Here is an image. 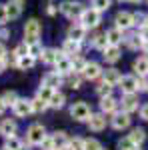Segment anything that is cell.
I'll return each instance as SVG.
<instances>
[{
    "instance_id": "39",
    "label": "cell",
    "mask_w": 148,
    "mask_h": 150,
    "mask_svg": "<svg viewBox=\"0 0 148 150\" xmlns=\"http://www.w3.org/2000/svg\"><path fill=\"white\" fill-rule=\"evenodd\" d=\"M42 50H44V48L40 46V42H32V44H28V54L34 56V58L42 56Z\"/></svg>"
},
{
    "instance_id": "50",
    "label": "cell",
    "mask_w": 148,
    "mask_h": 150,
    "mask_svg": "<svg viewBox=\"0 0 148 150\" xmlns=\"http://www.w3.org/2000/svg\"><path fill=\"white\" fill-rule=\"evenodd\" d=\"M138 34H140V38H142L144 42H148V26H144V28H140V32H138Z\"/></svg>"
},
{
    "instance_id": "36",
    "label": "cell",
    "mask_w": 148,
    "mask_h": 150,
    "mask_svg": "<svg viewBox=\"0 0 148 150\" xmlns=\"http://www.w3.org/2000/svg\"><path fill=\"white\" fill-rule=\"evenodd\" d=\"M102 146H100V142L96 138H86L82 140V150H100Z\"/></svg>"
},
{
    "instance_id": "46",
    "label": "cell",
    "mask_w": 148,
    "mask_h": 150,
    "mask_svg": "<svg viewBox=\"0 0 148 150\" xmlns=\"http://www.w3.org/2000/svg\"><path fill=\"white\" fill-rule=\"evenodd\" d=\"M8 22V16H6V8L4 6H0V28L4 26V24Z\"/></svg>"
},
{
    "instance_id": "29",
    "label": "cell",
    "mask_w": 148,
    "mask_h": 150,
    "mask_svg": "<svg viewBox=\"0 0 148 150\" xmlns=\"http://www.w3.org/2000/svg\"><path fill=\"white\" fill-rule=\"evenodd\" d=\"M66 84H68V88H72V90H78L80 84H82V74H78V72H70L68 76H66Z\"/></svg>"
},
{
    "instance_id": "48",
    "label": "cell",
    "mask_w": 148,
    "mask_h": 150,
    "mask_svg": "<svg viewBox=\"0 0 148 150\" xmlns=\"http://www.w3.org/2000/svg\"><path fill=\"white\" fill-rule=\"evenodd\" d=\"M46 12H48L50 16H54V14L58 12V4H54V2H50V4H48V8H46Z\"/></svg>"
},
{
    "instance_id": "7",
    "label": "cell",
    "mask_w": 148,
    "mask_h": 150,
    "mask_svg": "<svg viewBox=\"0 0 148 150\" xmlns=\"http://www.w3.org/2000/svg\"><path fill=\"white\" fill-rule=\"evenodd\" d=\"M118 86H120V90L124 94H134L138 90V80L136 76H120V82H118Z\"/></svg>"
},
{
    "instance_id": "59",
    "label": "cell",
    "mask_w": 148,
    "mask_h": 150,
    "mask_svg": "<svg viewBox=\"0 0 148 150\" xmlns=\"http://www.w3.org/2000/svg\"><path fill=\"white\" fill-rule=\"evenodd\" d=\"M100 150H104V148H100Z\"/></svg>"
},
{
    "instance_id": "33",
    "label": "cell",
    "mask_w": 148,
    "mask_h": 150,
    "mask_svg": "<svg viewBox=\"0 0 148 150\" xmlns=\"http://www.w3.org/2000/svg\"><path fill=\"white\" fill-rule=\"evenodd\" d=\"M30 104H32V112H36V114L44 112L46 108H48V102H46V100H42V98H38V96H36L34 100H30Z\"/></svg>"
},
{
    "instance_id": "15",
    "label": "cell",
    "mask_w": 148,
    "mask_h": 150,
    "mask_svg": "<svg viewBox=\"0 0 148 150\" xmlns=\"http://www.w3.org/2000/svg\"><path fill=\"white\" fill-rule=\"evenodd\" d=\"M86 38V28L82 24H72L68 28V40H74V42H82Z\"/></svg>"
},
{
    "instance_id": "45",
    "label": "cell",
    "mask_w": 148,
    "mask_h": 150,
    "mask_svg": "<svg viewBox=\"0 0 148 150\" xmlns=\"http://www.w3.org/2000/svg\"><path fill=\"white\" fill-rule=\"evenodd\" d=\"M138 90H148V76H140V80H138Z\"/></svg>"
},
{
    "instance_id": "25",
    "label": "cell",
    "mask_w": 148,
    "mask_h": 150,
    "mask_svg": "<svg viewBox=\"0 0 148 150\" xmlns=\"http://www.w3.org/2000/svg\"><path fill=\"white\" fill-rule=\"evenodd\" d=\"M102 74H104V82H108L110 86H116L120 82V72L116 68H108V70H104Z\"/></svg>"
},
{
    "instance_id": "57",
    "label": "cell",
    "mask_w": 148,
    "mask_h": 150,
    "mask_svg": "<svg viewBox=\"0 0 148 150\" xmlns=\"http://www.w3.org/2000/svg\"><path fill=\"white\" fill-rule=\"evenodd\" d=\"M20 150H28V148H24V146H22V148H20Z\"/></svg>"
},
{
    "instance_id": "37",
    "label": "cell",
    "mask_w": 148,
    "mask_h": 150,
    "mask_svg": "<svg viewBox=\"0 0 148 150\" xmlns=\"http://www.w3.org/2000/svg\"><path fill=\"white\" fill-rule=\"evenodd\" d=\"M2 100H4L6 106H14V102L18 100V94L14 92V90H6V92L2 94Z\"/></svg>"
},
{
    "instance_id": "14",
    "label": "cell",
    "mask_w": 148,
    "mask_h": 150,
    "mask_svg": "<svg viewBox=\"0 0 148 150\" xmlns=\"http://www.w3.org/2000/svg\"><path fill=\"white\" fill-rule=\"evenodd\" d=\"M54 66H56L58 74H66V76H68L70 72H72V58L66 56V54H62V56L56 60V64H54Z\"/></svg>"
},
{
    "instance_id": "41",
    "label": "cell",
    "mask_w": 148,
    "mask_h": 150,
    "mask_svg": "<svg viewBox=\"0 0 148 150\" xmlns=\"http://www.w3.org/2000/svg\"><path fill=\"white\" fill-rule=\"evenodd\" d=\"M92 8H96L98 12H104L110 8V0H92Z\"/></svg>"
},
{
    "instance_id": "12",
    "label": "cell",
    "mask_w": 148,
    "mask_h": 150,
    "mask_svg": "<svg viewBox=\"0 0 148 150\" xmlns=\"http://www.w3.org/2000/svg\"><path fill=\"white\" fill-rule=\"evenodd\" d=\"M4 8H6V16L10 20H16L22 14V0H10L8 4H4Z\"/></svg>"
},
{
    "instance_id": "58",
    "label": "cell",
    "mask_w": 148,
    "mask_h": 150,
    "mask_svg": "<svg viewBox=\"0 0 148 150\" xmlns=\"http://www.w3.org/2000/svg\"><path fill=\"white\" fill-rule=\"evenodd\" d=\"M132 2H140V0H132Z\"/></svg>"
},
{
    "instance_id": "35",
    "label": "cell",
    "mask_w": 148,
    "mask_h": 150,
    "mask_svg": "<svg viewBox=\"0 0 148 150\" xmlns=\"http://www.w3.org/2000/svg\"><path fill=\"white\" fill-rule=\"evenodd\" d=\"M86 64H88V62H86L82 56H74V58H72V72L82 74V70L86 68Z\"/></svg>"
},
{
    "instance_id": "24",
    "label": "cell",
    "mask_w": 148,
    "mask_h": 150,
    "mask_svg": "<svg viewBox=\"0 0 148 150\" xmlns=\"http://www.w3.org/2000/svg\"><path fill=\"white\" fill-rule=\"evenodd\" d=\"M34 64H36V58L30 56V54H26V56L16 60V68L18 70H30V68H34Z\"/></svg>"
},
{
    "instance_id": "44",
    "label": "cell",
    "mask_w": 148,
    "mask_h": 150,
    "mask_svg": "<svg viewBox=\"0 0 148 150\" xmlns=\"http://www.w3.org/2000/svg\"><path fill=\"white\" fill-rule=\"evenodd\" d=\"M66 150H82V138H72V140H68Z\"/></svg>"
},
{
    "instance_id": "6",
    "label": "cell",
    "mask_w": 148,
    "mask_h": 150,
    "mask_svg": "<svg viewBox=\"0 0 148 150\" xmlns=\"http://www.w3.org/2000/svg\"><path fill=\"white\" fill-rule=\"evenodd\" d=\"M12 110H14V114L18 116V118H26L28 114H32V104L26 98H18L14 102V106H12Z\"/></svg>"
},
{
    "instance_id": "2",
    "label": "cell",
    "mask_w": 148,
    "mask_h": 150,
    "mask_svg": "<svg viewBox=\"0 0 148 150\" xmlns=\"http://www.w3.org/2000/svg\"><path fill=\"white\" fill-rule=\"evenodd\" d=\"M40 32H42V26H40V22H38L36 18H30L28 22L24 24V38H26V44L38 42Z\"/></svg>"
},
{
    "instance_id": "16",
    "label": "cell",
    "mask_w": 148,
    "mask_h": 150,
    "mask_svg": "<svg viewBox=\"0 0 148 150\" xmlns=\"http://www.w3.org/2000/svg\"><path fill=\"white\" fill-rule=\"evenodd\" d=\"M42 84L48 86V88H52V90H58V86L62 84V74H58L56 70L54 72H48L44 78H42Z\"/></svg>"
},
{
    "instance_id": "43",
    "label": "cell",
    "mask_w": 148,
    "mask_h": 150,
    "mask_svg": "<svg viewBox=\"0 0 148 150\" xmlns=\"http://www.w3.org/2000/svg\"><path fill=\"white\" fill-rule=\"evenodd\" d=\"M134 24H138L140 28L148 26V16H146V14H142V12H136V14H134Z\"/></svg>"
},
{
    "instance_id": "13",
    "label": "cell",
    "mask_w": 148,
    "mask_h": 150,
    "mask_svg": "<svg viewBox=\"0 0 148 150\" xmlns=\"http://www.w3.org/2000/svg\"><path fill=\"white\" fill-rule=\"evenodd\" d=\"M88 128L90 130H94V132H100V130H104L106 128V114H92L90 118H88Z\"/></svg>"
},
{
    "instance_id": "23",
    "label": "cell",
    "mask_w": 148,
    "mask_h": 150,
    "mask_svg": "<svg viewBox=\"0 0 148 150\" xmlns=\"http://www.w3.org/2000/svg\"><path fill=\"white\" fill-rule=\"evenodd\" d=\"M52 144H54V150H66V146H68V136L64 132H54L52 134Z\"/></svg>"
},
{
    "instance_id": "56",
    "label": "cell",
    "mask_w": 148,
    "mask_h": 150,
    "mask_svg": "<svg viewBox=\"0 0 148 150\" xmlns=\"http://www.w3.org/2000/svg\"><path fill=\"white\" fill-rule=\"evenodd\" d=\"M120 2H132V0H120Z\"/></svg>"
},
{
    "instance_id": "51",
    "label": "cell",
    "mask_w": 148,
    "mask_h": 150,
    "mask_svg": "<svg viewBox=\"0 0 148 150\" xmlns=\"http://www.w3.org/2000/svg\"><path fill=\"white\" fill-rule=\"evenodd\" d=\"M4 110H6V104H4V100H2V96H0V116L4 114Z\"/></svg>"
},
{
    "instance_id": "10",
    "label": "cell",
    "mask_w": 148,
    "mask_h": 150,
    "mask_svg": "<svg viewBox=\"0 0 148 150\" xmlns=\"http://www.w3.org/2000/svg\"><path fill=\"white\" fill-rule=\"evenodd\" d=\"M16 130H18V124L10 120V118H4L2 122H0V134L4 136V138H12V136H16Z\"/></svg>"
},
{
    "instance_id": "3",
    "label": "cell",
    "mask_w": 148,
    "mask_h": 150,
    "mask_svg": "<svg viewBox=\"0 0 148 150\" xmlns=\"http://www.w3.org/2000/svg\"><path fill=\"white\" fill-rule=\"evenodd\" d=\"M80 24L88 30V28H96L100 24V12L96 8H84V12L80 14Z\"/></svg>"
},
{
    "instance_id": "34",
    "label": "cell",
    "mask_w": 148,
    "mask_h": 150,
    "mask_svg": "<svg viewBox=\"0 0 148 150\" xmlns=\"http://www.w3.org/2000/svg\"><path fill=\"white\" fill-rule=\"evenodd\" d=\"M112 88L114 86H110V84H108V82H100V84H98V88H96V92H98V96H100V98H106V96H112Z\"/></svg>"
},
{
    "instance_id": "9",
    "label": "cell",
    "mask_w": 148,
    "mask_h": 150,
    "mask_svg": "<svg viewBox=\"0 0 148 150\" xmlns=\"http://www.w3.org/2000/svg\"><path fill=\"white\" fill-rule=\"evenodd\" d=\"M120 106H122V112H126V114L138 110V96L136 94H124L120 100Z\"/></svg>"
},
{
    "instance_id": "18",
    "label": "cell",
    "mask_w": 148,
    "mask_h": 150,
    "mask_svg": "<svg viewBox=\"0 0 148 150\" xmlns=\"http://www.w3.org/2000/svg\"><path fill=\"white\" fill-rule=\"evenodd\" d=\"M106 38H108V44H112V46H118L122 40H124V30H120V28H110L108 32H106Z\"/></svg>"
},
{
    "instance_id": "11",
    "label": "cell",
    "mask_w": 148,
    "mask_h": 150,
    "mask_svg": "<svg viewBox=\"0 0 148 150\" xmlns=\"http://www.w3.org/2000/svg\"><path fill=\"white\" fill-rule=\"evenodd\" d=\"M98 76H102V68L96 62H88L86 68L82 70V78H86V80H96Z\"/></svg>"
},
{
    "instance_id": "17",
    "label": "cell",
    "mask_w": 148,
    "mask_h": 150,
    "mask_svg": "<svg viewBox=\"0 0 148 150\" xmlns=\"http://www.w3.org/2000/svg\"><path fill=\"white\" fill-rule=\"evenodd\" d=\"M128 126H130V116L126 114V112L114 114V118H112V128H116V130H126Z\"/></svg>"
},
{
    "instance_id": "21",
    "label": "cell",
    "mask_w": 148,
    "mask_h": 150,
    "mask_svg": "<svg viewBox=\"0 0 148 150\" xmlns=\"http://www.w3.org/2000/svg\"><path fill=\"white\" fill-rule=\"evenodd\" d=\"M80 52V42H74V40H64V44H62V54H66V56H76Z\"/></svg>"
},
{
    "instance_id": "32",
    "label": "cell",
    "mask_w": 148,
    "mask_h": 150,
    "mask_svg": "<svg viewBox=\"0 0 148 150\" xmlns=\"http://www.w3.org/2000/svg\"><path fill=\"white\" fill-rule=\"evenodd\" d=\"M26 54H28V44H26V42H24V44H18V46L14 48V52H12V62H14V64H16V60H18V58H22V56H26Z\"/></svg>"
},
{
    "instance_id": "8",
    "label": "cell",
    "mask_w": 148,
    "mask_h": 150,
    "mask_svg": "<svg viewBox=\"0 0 148 150\" xmlns=\"http://www.w3.org/2000/svg\"><path fill=\"white\" fill-rule=\"evenodd\" d=\"M114 22H116V28L128 30V28L134 26V14H130V12H118L116 18H114Z\"/></svg>"
},
{
    "instance_id": "49",
    "label": "cell",
    "mask_w": 148,
    "mask_h": 150,
    "mask_svg": "<svg viewBox=\"0 0 148 150\" xmlns=\"http://www.w3.org/2000/svg\"><path fill=\"white\" fill-rule=\"evenodd\" d=\"M140 118H142V120H148V102L140 108Z\"/></svg>"
},
{
    "instance_id": "53",
    "label": "cell",
    "mask_w": 148,
    "mask_h": 150,
    "mask_svg": "<svg viewBox=\"0 0 148 150\" xmlns=\"http://www.w3.org/2000/svg\"><path fill=\"white\" fill-rule=\"evenodd\" d=\"M142 50H144V54H146V58H148V42H144V44H142Z\"/></svg>"
},
{
    "instance_id": "5",
    "label": "cell",
    "mask_w": 148,
    "mask_h": 150,
    "mask_svg": "<svg viewBox=\"0 0 148 150\" xmlns=\"http://www.w3.org/2000/svg\"><path fill=\"white\" fill-rule=\"evenodd\" d=\"M60 12L66 16V18H80V14L84 12V6L80 4V2H62V6H60Z\"/></svg>"
},
{
    "instance_id": "20",
    "label": "cell",
    "mask_w": 148,
    "mask_h": 150,
    "mask_svg": "<svg viewBox=\"0 0 148 150\" xmlns=\"http://www.w3.org/2000/svg\"><path fill=\"white\" fill-rule=\"evenodd\" d=\"M102 52H104L102 56H104V60H106V62H118V60H120V48H118V46L108 44Z\"/></svg>"
},
{
    "instance_id": "55",
    "label": "cell",
    "mask_w": 148,
    "mask_h": 150,
    "mask_svg": "<svg viewBox=\"0 0 148 150\" xmlns=\"http://www.w3.org/2000/svg\"><path fill=\"white\" fill-rule=\"evenodd\" d=\"M0 150H10V148H8V146H2V148H0Z\"/></svg>"
},
{
    "instance_id": "31",
    "label": "cell",
    "mask_w": 148,
    "mask_h": 150,
    "mask_svg": "<svg viewBox=\"0 0 148 150\" xmlns=\"http://www.w3.org/2000/svg\"><path fill=\"white\" fill-rule=\"evenodd\" d=\"M128 138L132 140V142H134L136 146H140V144H142V142L146 140V132H144L142 128H134V130H132V134H130Z\"/></svg>"
},
{
    "instance_id": "28",
    "label": "cell",
    "mask_w": 148,
    "mask_h": 150,
    "mask_svg": "<svg viewBox=\"0 0 148 150\" xmlns=\"http://www.w3.org/2000/svg\"><path fill=\"white\" fill-rule=\"evenodd\" d=\"M134 72L138 76H148V58H138L134 60Z\"/></svg>"
},
{
    "instance_id": "22",
    "label": "cell",
    "mask_w": 148,
    "mask_h": 150,
    "mask_svg": "<svg viewBox=\"0 0 148 150\" xmlns=\"http://www.w3.org/2000/svg\"><path fill=\"white\" fill-rule=\"evenodd\" d=\"M60 56H62V54H58V50H54V48H44L40 60H42L44 64H56V60Z\"/></svg>"
},
{
    "instance_id": "26",
    "label": "cell",
    "mask_w": 148,
    "mask_h": 150,
    "mask_svg": "<svg viewBox=\"0 0 148 150\" xmlns=\"http://www.w3.org/2000/svg\"><path fill=\"white\" fill-rule=\"evenodd\" d=\"M64 102H66V96L62 92H58V90H54L52 96H50V100H48V106H50V108H62Z\"/></svg>"
},
{
    "instance_id": "42",
    "label": "cell",
    "mask_w": 148,
    "mask_h": 150,
    "mask_svg": "<svg viewBox=\"0 0 148 150\" xmlns=\"http://www.w3.org/2000/svg\"><path fill=\"white\" fill-rule=\"evenodd\" d=\"M118 148L120 150H138V146L130 138H122L120 142H118Z\"/></svg>"
},
{
    "instance_id": "1",
    "label": "cell",
    "mask_w": 148,
    "mask_h": 150,
    "mask_svg": "<svg viewBox=\"0 0 148 150\" xmlns=\"http://www.w3.org/2000/svg\"><path fill=\"white\" fill-rule=\"evenodd\" d=\"M44 138H46V130H44L42 124H32V126H28V130H26V142H28L30 146H40Z\"/></svg>"
},
{
    "instance_id": "27",
    "label": "cell",
    "mask_w": 148,
    "mask_h": 150,
    "mask_svg": "<svg viewBox=\"0 0 148 150\" xmlns=\"http://www.w3.org/2000/svg\"><path fill=\"white\" fill-rule=\"evenodd\" d=\"M92 46L98 48V50H104V48L108 46V38H106V34H102V32H96V34L90 38Z\"/></svg>"
},
{
    "instance_id": "47",
    "label": "cell",
    "mask_w": 148,
    "mask_h": 150,
    "mask_svg": "<svg viewBox=\"0 0 148 150\" xmlns=\"http://www.w3.org/2000/svg\"><path fill=\"white\" fill-rule=\"evenodd\" d=\"M6 56H8V50H6V46L0 42V62H4V64H6Z\"/></svg>"
},
{
    "instance_id": "38",
    "label": "cell",
    "mask_w": 148,
    "mask_h": 150,
    "mask_svg": "<svg viewBox=\"0 0 148 150\" xmlns=\"http://www.w3.org/2000/svg\"><path fill=\"white\" fill-rule=\"evenodd\" d=\"M52 92H54L52 88H48V86H44V84H40V88H38V92H36V96L48 102V100H50V96H52Z\"/></svg>"
},
{
    "instance_id": "40",
    "label": "cell",
    "mask_w": 148,
    "mask_h": 150,
    "mask_svg": "<svg viewBox=\"0 0 148 150\" xmlns=\"http://www.w3.org/2000/svg\"><path fill=\"white\" fill-rule=\"evenodd\" d=\"M4 146H8L10 150H20L24 144H22V140L18 138V136H12V138H6V144H4Z\"/></svg>"
},
{
    "instance_id": "54",
    "label": "cell",
    "mask_w": 148,
    "mask_h": 150,
    "mask_svg": "<svg viewBox=\"0 0 148 150\" xmlns=\"http://www.w3.org/2000/svg\"><path fill=\"white\" fill-rule=\"evenodd\" d=\"M2 70H4V62H0V72H2Z\"/></svg>"
},
{
    "instance_id": "52",
    "label": "cell",
    "mask_w": 148,
    "mask_h": 150,
    "mask_svg": "<svg viewBox=\"0 0 148 150\" xmlns=\"http://www.w3.org/2000/svg\"><path fill=\"white\" fill-rule=\"evenodd\" d=\"M0 38H8V30L6 28H0Z\"/></svg>"
},
{
    "instance_id": "4",
    "label": "cell",
    "mask_w": 148,
    "mask_h": 150,
    "mask_svg": "<svg viewBox=\"0 0 148 150\" xmlns=\"http://www.w3.org/2000/svg\"><path fill=\"white\" fill-rule=\"evenodd\" d=\"M70 116L74 120H78V122H84V120H88L92 116V110L86 102H74L72 108H70Z\"/></svg>"
},
{
    "instance_id": "30",
    "label": "cell",
    "mask_w": 148,
    "mask_h": 150,
    "mask_svg": "<svg viewBox=\"0 0 148 150\" xmlns=\"http://www.w3.org/2000/svg\"><path fill=\"white\" fill-rule=\"evenodd\" d=\"M126 44H128V48H132V50H136V48H142V44H144V40L140 38V34H130L124 38Z\"/></svg>"
},
{
    "instance_id": "19",
    "label": "cell",
    "mask_w": 148,
    "mask_h": 150,
    "mask_svg": "<svg viewBox=\"0 0 148 150\" xmlns=\"http://www.w3.org/2000/svg\"><path fill=\"white\" fill-rule=\"evenodd\" d=\"M116 108H118V102L114 100L112 96H106V98L100 100V110H102V114H114Z\"/></svg>"
}]
</instances>
